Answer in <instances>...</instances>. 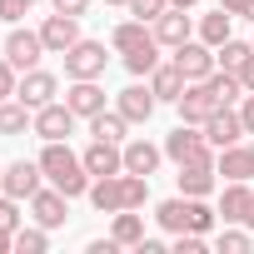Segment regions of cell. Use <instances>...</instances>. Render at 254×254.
I'll use <instances>...</instances> for the list:
<instances>
[{"mask_svg":"<svg viewBox=\"0 0 254 254\" xmlns=\"http://www.w3.org/2000/svg\"><path fill=\"white\" fill-rule=\"evenodd\" d=\"M40 170H45V180H50L55 190H65L70 199L90 194V180H95V175L85 170V160H80V155H70V145H65V140H45Z\"/></svg>","mask_w":254,"mask_h":254,"instance_id":"6da1fadb","label":"cell"},{"mask_svg":"<svg viewBox=\"0 0 254 254\" xmlns=\"http://www.w3.org/2000/svg\"><path fill=\"white\" fill-rule=\"evenodd\" d=\"M165 155H170L175 165H214L209 140L199 135V125H185V120H180V130L165 135Z\"/></svg>","mask_w":254,"mask_h":254,"instance_id":"7a4b0ae2","label":"cell"},{"mask_svg":"<svg viewBox=\"0 0 254 254\" xmlns=\"http://www.w3.org/2000/svg\"><path fill=\"white\" fill-rule=\"evenodd\" d=\"M65 75L70 80H100L105 75V45L100 40H75L65 50Z\"/></svg>","mask_w":254,"mask_h":254,"instance_id":"3957f363","label":"cell"},{"mask_svg":"<svg viewBox=\"0 0 254 254\" xmlns=\"http://www.w3.org/2000/svg\"><path fill=\"white\" fill-rule=\"evenodd\" d=\"M214 110H224V105L214 100V90H209L204 80H190V85H185V95H180V120H185V125H199V130H204V120H209Z\"/></svg>","mask_w":254,"mask_h":254,"instance_id":"277c9868","label":"cell"},{"mask_svg":"<svg viewBox=\"0 0 254 254\" xmlns=\"http://www.w3.org/2000/svg\"><path fill=\"white\" fill-rule=\"evenodd\" d=\"M40 55H45V40H40V30H10L5 35V60L15 65V70H35L40 65Z\"/></svg>","mask_w":254,"mask_h":254,"instance_id":"5b68a950","label":"cell"},{"mask_svg":"<svg viewBox=\"0 0 254 254\" xmlns=\"http://www.w3.org/2000/svg\"><path fill=\"white\" fill-rule=\"evenodd\" d=\"M75 120H80V115H75L70 105L50 100V105H40V110H35V125H30V130H35L40 140H65V135L75 130Z\"/></svg>","mask_w":254,"mask_h":254,"instance_id":"8992f818","label":"cell"},{"mask_svg":"<svg viewBox=\"0 0 254 254\" xmlns=\"http://www.w3.org/2000/svg\"><path fill=\"white\" fill-rule=\"evenodd\" d=\"M249 130H244V115H234L229 105L224 110H214L209 120H204V140L214 145V150H229V145H239Z\"/></svg>","mask_w":254,"mask_h":254,"instance_id":"52a82bcc","label":"cell"},{"mask_svg":"<svg viewBox=\"0 0 254 254\" xmlns=\"http://www.w3.org/2000/svg\"><path fill=\"white\" fill-rule=\"evenodd\" d=\"M175 65L185 70V80H209L214 75V45L185 40V45H175Z\"/></svg>","mask_w":254,"mask_h":254,"instance_id":"ba28073f","label":"cell"},{"mask_svg":"<svg viewBox=\"0 0 254 254\" xmlns=\"http://www.w3.org/2000/svg\"><path fill=\"white\" fill-rule=\"evenodd\" d=\"M40 160H15V165H5V175H0V190L5 194H15V199H30L35 190H40Z\"/></svg>","mask_w":254,"mask_h":254,"instance_id":"9c48e42d","label":"cell"},{"mask_svg":"<svg viewBox=\"0 0 254 254\" xmlns=\"http://www.w3.org/2000/svg\"><path fill=\"white\" fill-rule=\"evenodd\" d=\"M40 40H45V50H50V55H65V50H70V45L80 40V20H75V15H60V10H55V15H50V20L40 25Z\"/></svg>","mask_w":254,"mask_h":254,"instance_id":"30bf717a","label":"cell"},{"mask_svg":"<svg viewBox=\"0 0 254 254\" xmlns=\"http://www.w3.org/2000/svg\"><path fill=\"white\" fill-rule=\"evenodd\" d=\"M155 90L150 85H130V90H120V100H115V110L125 115V120H130V125H145L150 115H155Z\"/></svg>","mask_w":254,"mask_h":254,"instance_id":"8fae6325","label":"cell"},{"mask_svg":"<svg viewBox=\"0 0 254 254\" xmlns=\"http://www.w3.org/2000/svg\"><path fill=\"white\" fill-rule=\"evenodd\" d=\"M55 90H60V80L50 75V70H25V80L15 85V95L30 105V110H40V105H50L55 100Z\"/></svg>","mask_w":254,"mask_h":254,"instance_id":"7c38bea8","label":"cell"},{"mask_svg":"<svg viewBox=\"0 0 254 254\" xmlns=\"http://www.w3.org/2000/svg\"><path fill=\"white\" fill-rule=\"evenodd\" d=\"M80 160H85V170H90L95 180H105V175H120V170H125V150H120V145H110V140H95Z\"/></svg>","mask_w":254,"mask_h":254,"instance_id":"4fadbf2b","label":"cell"},{"mask_svg":"<svg viewBox=\"0 0 254 254\" xmlns=\"http://www.w3.org/2000/svg\"><path fill=\"white\" fill-rule=\"evenodd\" d=\"M90 204L100 214H120L125 209V170L120 175H105V180H90Z\"/></svg>","mask_w":254,"mask_h":254,"instance_id":"5bb4252c","label":"cell"},{"mask_svg":"<svg viewBox=\"0 0 254 254\" xmlns=\"http://www.w3.org/2000/svg\"><path fill=\"white\" fill-rule=\"evenodd\" d=\"M249 204H254L249 180H229L224 194H219V214H224V224H244V219H249Z\"/></svg>","mask_w":254,"mask_h":254,"instance_id":"9a60e30c","label":"cell"},{"mask_svg":"<svg viewBox=\"0 0 254 254\" xmlns=\"http://www.w3.org/2000/svg\"><path fill=\"white\" fill-rule=\"evenodd\" d=\"M65 105H70L80 120H95V115L105 110V90H100L95 80H75V85L65 90Z\"/></svg>","mask_w":254,"mask_h":254,"instance_id":"2e32d148","label":"cell"},{"mask_svg":"<svg viewBox=\"0 0 254 254\" xmlns=\"http://www.w3.org/2000/svg\"><path fill=\"white\" fill-rule=\"evenodd\" d=\"M65 204H70L65 190H35V194H30V209H35V219H40L45 229H60V224H65Z\"/></svg>","mask_w":254,"mask_h":254,"instance_id":"e0dca14e","label":"cell"},{"mask_svg":"<svg viewBox=\"0 0 254 254\" xmlns=\"http://www.w3.org/2000/svg\"><path fill=\"white\" fill-rule=\"evenodd\" d=\"M155 40H160V45H170V50H175V45H185V40H190V15H185L180 5L160 10V15H155Z\"/></svg>","mask_w":254,"mask_h":254,"instance_id":"ac0fdd59","label":"cell"},{"mask_svg":"<svg viewBox=\"0 0 254 254\" xmlns=\"http://www.w3.org/2000/svg\"><path fill=\"white\" fill-rule=\"evenodd\" d=\"M185 70L180 65H155L150 70V90H155V100H170V105H180V95H185Z\"/></svg>","mask_w":254,"mask_h":254,"instance_id":"d6986e66","label":"cell"},{"mask_svg":"<svg viewBox=\"0 0 254 254\" xmlns=\"http://www.w3.org/2000/svg\"><path fill=\"white\" fill-rule=\"evenodd\" d=\"M160 160H165V150L150 145V140H130V145H125V170H130V175H155Z\"/></svg>","mask_w":254,"mask_h":254,"instance_id":"ffe728a7","label":"cell"},{"mask_svg":"<svg viewBox=\"0 0 254 254\" xmlns=\"http://www.w3.org/2000/svg\"><path fill=\"white\" fill-rule=\"evenodd\" d=\"M219 175L224 180H254V145H229L224 155H219Z\"/></svg>","mask_w":254,"mask_h":254,"instance_id":"44dd1931","label":"cell"},{"mask_svg":"<svg viewBox=\"0 0 254 254\" xmlns=\"http://www.w3.org/2000/svg\"><path fill=\"white\" fill-rule=\"evenodd\" d=\"M35 125V110L15 95V100H0V135H25Z\"/></svg>","mask_w":254,"mask_h":254,"instance_id":"7402d4cb","label":"cell"},{"mask_svg":"<svg viewBox=\"0 0 254 254\" xmlns=\"http://www.w3.org/2000/svg\"><path fill=\"white\" fill-rule=\"evenodd\" d=\"M214 165H180V194H190V199H204L209 190H214Z\"/></svg>","mask_w":254,"mask_h":254,"instance_id":"603a6c76","label":"cell"},{"mask_svg":"<svg viewBox=\"0 0 254 254\" xmlns=\"http://www.w3.org/2000/svg\"><path fill=\"white\" fill-rule=\"evenodd\" d=\"M190 214H194V199L185 194V199H165L160 209H155V219L170 229V234H180V229H190Z\"/></svg>","mask_w":254,"mask_h":254,"instance_id":"cb8c5ba5","label":"cell"},{"mask_svg":"<svg viewBox=\"0 0 254 254\" xmlns=\"http://www.w3.org/2000/svg\"><path fill=\"white\" fill-rule=\"evenodd\" d=\"M110 234H115V244H120V249H140V239H145V219H140V214H130V209H120Z\"/></svg>","mask_w":254,"mask_h":254,"instance_id":"d4e9b609","label":"cell"},{"mask_svg":"<svg viewBox=\"0 0 254 254\" xmlns=\"http://www.w3.org/2000/svg\"><path fill=\"white\" fill-rule=\"evenodd\" d=\"M125 125H130V120H125L120 110H100V115L90 120V135H95V140H110V145H120V140H125Z\"/></svg>","mask_w":254,"mask_h":254,"instance_id":"484cf974","label":"cell"},{"mask_svg":"<svg viewBox=\"0 0 254 254\" xmlns=\"http://www.w3.org/2000/svg\"><path fill=\"white\" fill-rule=\"evenodd\" d=\"M155 65H160V40H145L135 50H125V70H130V75H150Z\"/></svg>","mask_w":254,"mask_h":254,"instance_id":"4316f807","label":"cell"},{"mask_svg":"<svg viewBox=\"0 0 254 254\" xmlns=\"http://www.w3.org/2000/svg\"><path fill=\"white\" fill-rule=\"evenodd\" d=\"M229 20H234V15H229V10H224V5H219V10H214V15H204V20H199V40H204V45H214V50H219V45H224V40H229Z\"/></svg>","mask_w":254,"mask_h":254,"instance_id":"83f0119b","label":"cell"},{"mask_svg":"<svg viewBox=\"0 0 254 254\" xmlns=\"http://www.w3.org/2000/svg\"><path fill=\"white\" fill-rule=\"evenodd\" d=\"M115 50L125 55V50H135V45H145V40H155V30H145V20H125V25H115Z\"/></svg>","mask_w":254,"mask_h":254,"instance_id":"f1b7e54d","label":"cell"},{"mask_svg":"<svg viewBox=\"0 0 254 254\" xmlns=\"http://www.w3.org/2000/svg\"><path fill=\"white\" fill-rule=\"evenodd\" d=\"M204 85L214 90V100H219V105H234V100L244 95V85H239V75H234V70H214Z\"/></svg>","mask_w":254,"mask_h":254,"instance_id":"f546056e","label":"cell"},{"mask_svg":"<svg viewBox=\"0 0 254 254\" xmlns=\"http://www.w3.org/2000/svg\"><path fill=\"white\" fill-rule=\"evenodd\" d=\"M249 55H254V45H244V40H224V45L214 50V60H219L224 70H234V75H239V65H244Z\"/></svg>","mask_w":254,"mask_h":254,"instance_id":"4dcf8cb0","label":"cell"},{"mask_svg":"<svg viewBox=\"0 0 254 254\" xmlns=\"http://www.w3.org/2000/svg\"><path fill=\"white\" fill-rule=\"evenodd\" d=\"M45 244H50L45 224H40V229H15V249H20V254H45Z\"/></svg>","mask_w":254,"mask_h":254,"instance_id":"1f68e13d","label":"cell"},{"mask_svg":"<svg viewBox=\"0 0 254 254\" xmlns=\"http://www.w3.org/2000/svg\"><path fill=\"white\" fill-rule=\"evenodd\" d=\"M219 254H249V234L244 229H224L219 234Z\"/></svg>","mask_w":254,"mask_h":254,"instance_id":"d6a6232c","label":"cell"},{"mask_svg":"<svg viewBox=\"0 0 254 254\" xmlns=\"http://www.w3.org/2000/svg\"><path fill=\"white\" fill-rule=\"evenodd\" d=\"M160 10H170V0H130V15L135 20H155Z\"/></svg>","mask_w":254,"mask_h":254,"instance_id":"836d02e7","label":"cell"},{"mask_svg":"<svg viewBox=\"0 0 254 254\" xmlns=\"http://www.w3.org/2000/svg\"><path fill=\"white\" fill-rule=\"evenodd\" d=\"M0 229H20V209H15V194H0Z\"/></svg>","mask_w":254,"mask_h":254,"instance_id":"e575fe53","label":"cell"},{"mask_svg":"<svg viewBox=\"0 0 254 254\" xmlns=\"http://www.w3.org/2000/svg\"><path fill=\"white\" fill-rule=\"evenodd\" d=\"M25 10H30V0H0V20H5V25H20Z\"/></svg>","mask_w":254,"mask_h":254,"instance_id":"d590c367","label":"cell"},{"mask_svg":"<svg viewBox=\"0 0 254 254\" xmlns=\"http://www.w3.org/2000/svg\"><path fill=\"white\" fill-rule=\"evenodd\" d=\"M10 95H15V65L0 60V100H10Z\"/></svg>","mask_w":254,"mask_h":254,"instance_id":"8d00e7d4","label":"cell"},{"mask_svg":"<svg viewBox=\"0 0 254 254\" xmlns=\"http://www.w3.org/2000/svg\"><path fill=\"white\" fill-rule=\"evenodd\" d=\"M50 5H55L60 15H75V20H80V15L90 10V0H50Z\"/></svg>","mask_w":254,"mask_h":254,"instance_id":"74e56055","label":"cell"},{"mask_svg":"<svg viewBox=\"0 0 254 254\" xmlns=\"http://www.w3.org/2000/svg\"><path fill=\"white\" fill-rule=\"evenodd\" d=\"M239 85H244V95H249V90H254V55H249V60H244V65H239Z\"/></svg>","mask_w":254,"mask_h":254,"instance_id":"f35d334b","label":"cell"},{"mask_svg":"<svg viewBox=\"0 0 254 254\" xmlns=\"http://www.w3.org/2000/svg\"><path fill=\"white\" fill-rule=\"evenodd\" d=\"M239 115H244V130H249V135H254V90H249V95H244V110H239Z\"/></svg>","mask_w":254,"mask_h":254,"instance_id":"ab89813d","label":"cell"},{"mask_svg":"<svg viewBox=\"0 0 254 254\" xmlns=\"http://www.w3.org/2000/svg\"><path fill=\"white\" fill-rule=\"evenodd\" d=\"M115 249H120V244H115V234H110V239H95V244H90V254H115Z\"/></svg>","mask_w":254,"mask_h":254,"instance_id":"60d3db41","label":"cell"},{"mask_svg":"<svg viewBox=\"0 0 254 254\" xmlns=\"http://www.w3.org/2000/svg\"><path fill=\"white\" fill-rule=\"evenodd\" d=\"M219 5H224L229 15H244V10H249V0H219Z\"/></svg>","mask_w":254,"mask_h":254,"instance_id":"b9f144b4","label":"cell"},{"mask_svg":"<svg viewBox=\"0 0 254 254\" xmlns=\"http://www.w3.org/2000/svg\"><path fill=\"white\" fill-rule=\"evenodd\" d=\"M15 249V229H0V254H10Z\"/></svg>","mask_w":254,"mask_h":254,"instance_id":"7bdbcfd3","label":"cell"},{"mask_svg":"<svg viewBox=\"0 0 254 254\" xmlns=\"http://www.w3.org/2000/svg\"><path fill=\"white\" fill-rule=\"evenodd\" d=\"M170 5H180V10H190V5H194V0H170Z\"/></svg>","mask_w":254,"mask_h":254,"instance_id":"ee69618b","label":"cell"},{"mask_svg":"<svg viewBox=\"0 0 254 254\" xmlns=\"http://www.w3.org/2000/svg\"><path fill=\"white\" fill-rule=\"evenodd\" d=\"M244 229H254V204H249V219H244Z\"/></svg>","mask_w":254,"mask_h":254,"instance_id":"f6af8a7d","label":"cell"},{"mask_svg":"<svg viewBox=\"0 0 254 254\" xmlns=\"http://www.w3.org/2000/svg\"><path fill=\"white\" fill-rule=\"evenodd\" d=\"M244 15H249V20H254V0H249V10H244Z\"/></svg>","mask_w":254,"mask_h":254,"instance_id":"bcb514c9","label":"cell"},{"mask_svg":"<svg viewBox=\"0 0 254 254\" xmlns=\"http://www.w3.org/2000/svg\"><path fill=\"white\" fill-rule=\"evenodd\" d=\"M0 175H5V170H0Z\"/></svg>","mask_w":254,"mask_h":254,"instance_id":"7dc6e473","label":"cell"},{"mask_svg":"<svg viewBox=\"0 0 254 254\" xmlns=\"http://www.w3.org/2000/svg\"><path fill=\"white\" fill-rule=\"evenodd\" d=\"M30 5H35V0H30Z\"/></svg>","mask_w":254,"mask_h":254,"instance_id":"c3c4849f","label":"cell"}]
</instances>
